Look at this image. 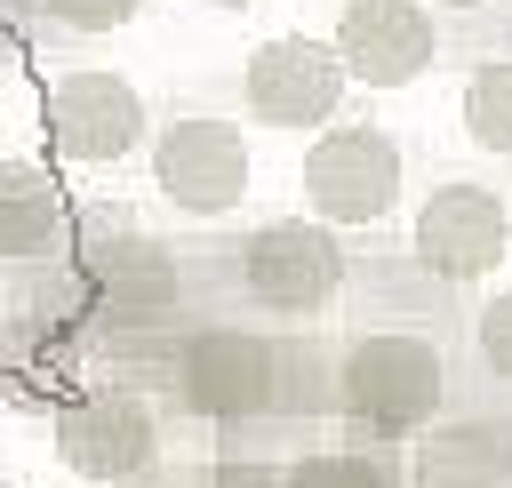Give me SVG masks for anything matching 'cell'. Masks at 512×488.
<instances>
[{
  "instance_id": "obj_1",
  "label": "cell",
  "mask_w": 512,
  "mask_h": 488,
  "mask_svg": "<svg viewBox=\"0 0 512 488\" xmlns=\"http://www.w3.org/2000/svg\"><path fill=\"white\" fill-rule=\"evenodd\" d=\"M440 400H448V360H440L424 336H408V328L360 336V344L344 352V368H336V408H344L368 440H408V432H424V424L440 416Z\"/></svg>"
},
{
  "instance_id": "obj_2",
  "label": "cell",
  "mask_w": 512,
  "mask_h": 488,
  "mask_svg": "<svg viewBox=\"0 0 512 488\" xmlns=\"http://www.w3.org/2000/svg\"><path fill=\"white\" fill-rule=\"evenodd\" d=\"M304 208L312 224H384L400 208V144L368 120L328 128L304 152Z\"/></svg>"
},
{
  "instance_id": "obj_3",
  "label": "cell",
  "mask_w": 512,
  "mask_h": 488,
  "mask_svg": "<svg viewBox=\"0 0 512 488\" xmlns=\"http://www.w3.org/2000/svg\"><path fill=\"white\" fill-rule=\"evenodd\" d=\"M176 400L216 424L264 416L280 400V344H264L256 328H200L176 352Z\"/></svg>"
},
{
  "instance_id": "obj_4",
  "label": "cell",
  "mask_w": 512,
  "mask_h": 488,
  "mask_svg": "<svg viewBox=\"0 0 512 488\" xmlns=\"http://www.w3.org/2000/svg\"><path fill=\"white\" fill-rule=\"evenodd\" d=\"M408 248H416V264L432 280H480L512 248V208H504V192H488L472 176H448V184L424 192Z\"/></svg>"
},
{
  "instance_id": "obj_5",
  "label": "cell",
  "mask_w": 512,
  "mask_h": 488,
  "mask_svg": "<svg viewBox=\"0 0 512 488\" xmlns=\"http://www.w3.org/2000/svg\"><path fill=\"white\" fill-rule=\"evenodd\" d=\"M232 256H240V288H248L264 312H320V304L344 288V248H336V232H328V224H304V216L248 232Z\"/></svg>"
},
{
  "instance_id": "obj_6",
  "label": "cell",
  "mask_w": 512,
  "mask_h": 488,
  "mask_svg": "<svg viewBox=\"0 0 512 488\" xmlns=\"http://www.w3.org/2000/svg\"><path fill=\"white\" fill-rule=\"evenodd\" d=\"M152 176L160 192L184 208V216H224L240 208L248 192V136L232 120H208V112H184L152 136Z\"/></svg>"
},
{
  "instance_id": "obj_7",
  "label": "cell",
  "mask_w": 512,
  "mask_h": 488,
  "mask_svg": "<svg viewBox=\"0 0 512 488\" xmlns=\"http://www.w3.org/2000/svg\"><path fill=\"white\" fill-rule=\"evenodd\" d=\"M240 96L264 128H320L336 104H344V64L328 40H304V32H280L248 56L240 72Z\"/></svg>"
},
{
  "instance_id": "obj_8",
  "label": "cell",
  "mask_w": 512,
  "mask_h": 488,
  "mask_svg": "<svg viewBox=\"0 0 512 488\" xmlns=\"http://www.w3.org/2000/svg\"><path fill=\"white\" fill-rule=\"evenodd\" d=\"M48 136L64 160L80 168H104V160H128L144 144V96L120 80V72H64L48 88Z\"/></svg>"
},
{
  "instance_id": "obj_9",
  "label": "cell",
  "mask_w": 512,
  "mask_h": 488,
  "mask_svg": "<svg viewBox=\"0 0 512 488\" xmlns=\"http://www.w3.org/2000/svg\"><path fill=\"white\" fill-rule=\"evenodd\" d=\"M336 64H344V80H368V88H408L424 64H432V48H440V32H432V16L416 8V0H344V16H336Z\"/></svg>"
},
{
  "instance_id": "obj_10",
  "label": "cell",
  "mask_w": 512,
  "mask_h": 488,
  "mask_svg": "<svg viewBox=\"0 0 512 488\" xmlns=\"http://www.w3.org/2000/svg\"><path fill=\"white\" fill-rule=\"evenodd\" d=\"M56 448L80 480H128L160 456V424L136 392H88L56 416Z\"/></svg>"
},
{
  "instance_id": "obj_11",
  "label": "cell",
  "mask_w": 512,
  "mask_h": 488,
  "mask_svg": "<svg viewBox=\"0 0 512 488\" xmlns=\"http://www.w3.org/2000/svg\"><path fill=\"white\" fill-rule=\"evenodd\" d=\"M80 272H88L96 304L112 320H136V328L160 320V312H176V296H184L176 256L160 240H144V232H88L80 240Z\"/></svg>"
},
{
  "instance_id": "obj_12",
  "label": "cell",
  "mask_w": 512,
  "mask_h": 488,
  "mask_svg": "<svg viewBox=\"0 0 512 488\" xmlns=\"http://www.w3.org/2000/svg\"><path fill=\"white\" fill-rule=\"evenodd\" d=\"M408 488H512V432L488 424V416L440 424V432L416 448Z\"/></svg>"
},
{
  "instance_id": "obj_13",
  "label": "cell",
  "mask_w": 512,
  "mask_h": 488,
  "mask_svg": "<svg viewBox=\"0 0 512 488\" xmlns=\"http://www.w3.org/2000/svg\"><path fill=\"white\" fill-rule=\"evenodd\" d=\"M56 224H64V208H56L48 168H32V160H0V264L40 256V248L56 240Z\"/></svg>"
},
{
  "instance_id": "obj_14",
  "label": "cell",
  "mask_w": 512,
  "mask_h": 488,
  "mask_svg": "<svg viewBox=\"0 0 512 488\" xmlns=\"http://www.w3.org/2000/svg\"><path fill=\"white\" fill-rule=\"evenodd\" d=\"M464 136L480 152H504L512 160V56L472 64V80H464Z\"/></svg>"
},
{
  "instance_id": "obj_15",
  "label": "cell",
  "mask_w": 512,
  "mask_h": 488,
  "mask_svg": "<svg viewBox=\"0 0 512 488\" xmlns=\"http://www.w3.org/2000/svg\"><path fill=\"white\" fill-rule=\"evenodd\" d=\"M280 488H392V472L368 448H320V456H296Z\"/></svg>"
},
{
  "instance_id": "obj_16",
  "label": "cell",
  "mask_w": 512,
  "mask_h": 488,
  "mask_svg": "<svg viewBox=\"0 0 512 488\" xmlns=\"http://www.w3.org/2000/svg\"><path fill=\"white\" fill-rule=\"evenodd\" d=\"M472 336H480V368L512 384V288L480 304V320H472Z\"/></svg>"
},
{
  "instance_id": "obj_17",
  "label": "cell",
  "mask_w": 512,
  "mask_h": 488,
  "mask_svg": "<svg viewBox=\"0 0 512 488\" xmlns=\"http://www.w3.org/2000/svg\"><path fill=\"white\" fill-rule=\"evenodd\" d=\"M40 8H48L64 32H120L144 0H40Z\"/></svg>"
},
{
  "instance_id": "obj_18",
  "label": "cell",
  "mask_w": 512,
  "mask_h": 488,
  "mask_svg": "<svg viewBox=\"0 0 512 488\" xmlns=\"http://www.w3.org/2000/svg\"><path fill=\"white\" fill-rule=\"evenodd\" d=\"M440 8H488V0H440Z\"/></svg>"
},
{
  "instance_id": "obj_19",
  "label": "cell",
  "mask_w": 512,
  "mask_h": 488,
  "mask_svg": "<svg viewBox=\"0 0 512 488\" xmlns=\"http://www.w3.org/2000/svg\"><path fill=\"white\" fill-rule=\"evenodd\" d=\"M216 488H248V480H216Z\"/></svg>"
},
{
  "instance_id": "obj_20",
  "label": "cell",
  "mask_w": 512,
  "mask_h": 488,
  "mask_svg": "<svg viewBox=\"0 0 512 488\" xmlns=\"http://www.w3.org/2000/svg\"><path fill=\"white\" fill-rule=\"evenodd\" d=\"M216 8H240V0H216Z\"/></svg>"
}]
</instances>
